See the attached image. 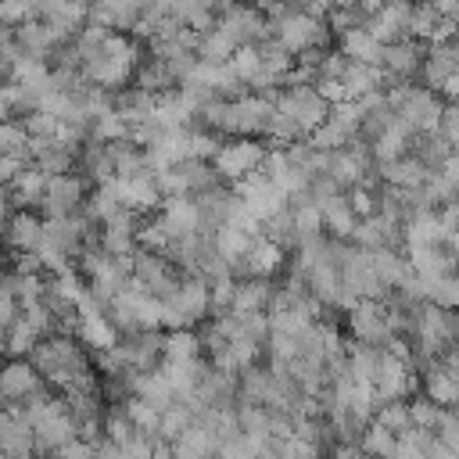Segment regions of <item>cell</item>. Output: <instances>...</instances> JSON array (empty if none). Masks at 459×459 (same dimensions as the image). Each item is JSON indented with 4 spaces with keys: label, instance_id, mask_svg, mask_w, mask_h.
Segmentation results:
<instances>
[{
    "label": "cell",
    "instance_id": "obj_27",
    "mask_svg": "<svg viewBox=\"0 0 459 459\" xmlns=\"http://www.w3.org/2000/svg\"><path fill=\"white\" fill-rule=\"evenodd\" d=\"M129 86H136V90H143V93H151V97L176 90V82H172V75H169L165 61H154V57H143V61L136 65V72H133V82H129Z\"/></svg>",
    "mask_w": 459,
    "mask_h": 459
},
{
    "label": "cell",
    "instance_id": "obj_4",
    "mask_svg": "<svg viewBox=\"0 0 459 459\" xmlns=\"http://www.w3.org/2000/svg\"><path fill=\"white\" fill-rule=\"evenodd\" d=\"M90 194V183L79 176V172H65V176H47V186H43V197H39V219H68L82 208Z\"/></svg>",
    "mask_w": 459,
    "mask_h": 459
},
{
    "label": "cell",
    "instance_id": "obj_53",
    "mask_svg": "<svg viewBox=\"0 0 459 459\" xmlns=\"http://www.w3.org/2000/svg\"><path fill=\"white\" fill-rule=\"evenodd\" d=\"M122 455H126V459H151V455H154V434L133 430L129 441L122 445Z\"/></svg>",
    "mask_w": 459,
    "mask_h": 459
},
{
    "label": "cell",
    "instance_id": "obj_5",
    "mask_svg": "<svg viewBox=\"0 0 459 459\" xmlns=\"http://www.w3.org/2000/svg\"><path fill=\"white\" fill-rule=\"evenodd\" d=\"M161 330H136L129 337H118V344L111 348L118 369L126 373H151L161 366Z\"/></svg>",
    "mask_w": 459,
    "mask_h": 459
},
{
    "label": "cell",
    "instance_id": "obj_17",
    "mask_svg": "<svg viewBox=\"0 0 459 459\" xmlns=\"http://www.w3.org/2000/svg\"><path fill=\"white\" fill-rule=\"evenodd\" d=\"M341 86H344V100H362L369 93H384V72L373 68V65L348 61L344 75H341Z\"/></svg>",
    "mask_w": 459,
    "mask_h": 459
},
{
    "label": "cell",
    "instance_id": "obj_41",
    "mask_svg": "<svg viewBox=\"0 0 459 459\" xmlns=\"http://www.w3.org/2000/svg\"><path fill=\"white\" fill-rule=\"evenodd\" d=\"M373 423H380V427H384L387 434H394V437H402L405 430H412L405 402H384V405H377V412H373Z\"/></svg>",
    "mask_w": 459,
    "mask_h": 459
},
{
    "label": "cell",
    "instance_id": "obj_15",
    "mask_svg": "<svg viewBox=\"0 0 459 459\" xmlns=\"http://www.w3.org/2000/svg\"><path fill=\"white\" fill-rule=\"evenodd\" d=\"M129 394L140 398V402H147L154 412H165L169 405H176V394H172L169 380H165L158 369H151V373H133V380H129Z\"/></svg>",
    "mask_w": 459,
    "mask_h": 459
},
{
    "label": "cell",
    "instance_id": "obj_6",
    "mask_svg": "<svg viewBox=\"0 0 459 459\" xmlns=\"http://www.w3.org/2000/svg\"><path fill=\"white\" fill-rule=\"evenodd\" d=\"M348 333L355 344H366V348H384L391 341V330L384 323V305L377 301H359L351 312H348Z\"/></svg>",
    "mask_w": 459,
    "mask_h": 459
},
{
    "label": "cell",
    "instance_id": "obj_34",
    "mask_svg": "<svg viewBox=\"0 0 459 459\" xmlns=\"http://www.w3.org/2000/svg\"><path fill=\"white\" fill-rule=\"evenodd\" d=\"M43 337L36 333V330H29V323L18 316L14 323H11V330L4 333V355L7 359H29V351L39 344Z\"/></svg>",
    "mask_w": 459,
    "mask_h": 459
},
{
    "label": "cell",
    "instance_id": "obj_7",
    "mask_svg": "<svg viewBox=\"0 0 459 459\" xmlns=\"http://www.w3.org/2000/svg\"><path fill=\"white\" fill-rule=\"evenodd\" d=\"M409 14H412V4H402V0L380 4L377 14H369L362 29H366L380 47H387V43H398V39L409 36Z\"/></svg>",
    "mask_w": 459,
    "mask_h": 459
},
{
    "label": "cell",
    "instance_id": "obj_28",
    "mask_svg": "<svg viewBox=\"0 0 459 459\" xmlns=\"http://www.w3.org/2000/svg\"><path fill=\"white\" fill-rule=\"evenodd\" d=\"M108 151V161L115 169V179H129V176H143L147 165H143V151L133 147L129 140H115V143H104Z\"/></svg>",
    "mask_w": 459,
    "mask_h": 459
},
{
    "label": "cell",
    "instance_id": "obj_42",
    "mask_svg": "<svg viewBox=\"0 0 459 459\" xmlns=\"http://www.w3.org/2000/svg\"><path fill=\"white\" fill-rule=\"evenodd\" d=\"M265 337H269V316L265 312L237 316V337L233 341H247L255 348H265Z\"/></svg>",
    "mask_w": 459,
    "mask_h": 459
},
{
    "label": "cell",
    "instance_id": "obj_32",
    "mask_svg": "<svg viewBox=\"0 0 459 459\" xmlns=\"http://www.w3.org/2000/svg\"><path fill=\"white\" fill-rule=\"evenodd\" d=\"M233 50H237V43H233L230 36H222L219 29H208V32L197 36L194 57H197V61H208V65H226V61L233 57Z\"/></svg>",
    "mask_w": 459,
    "mask_h": 459
},
{
    "label": "cell",
    "instance_id": "obj_14",
    "mask_svg": "<svg viewBox=\"0 0 459 459\" xmlns=\"http://www.w3.org/2000/svg\"><path fill=\"white\" fill-rule=\"evenodd\" d=\"M237 402L240 405H262L273 409V377L265 366H247L237 373Z\"/></svg>",
    "mask_w": 459,
    "mask_h": 459
},
{
    "label": "cell",
    "instance_id": "obj_33",
    "mask_svg": "<svg viewBox=\"0 0 459 459\" xmlns=\"http://www.w3.org/2000/svg\"><path fill=\"white\" fill-rule=\"evenodd\" d=\"M186 359H201V344L194 330H169L161 337V362H186Z\"/></svg>",
    "mask_w": 459,
    "mask_h": 459
},
{
    "label": "cell",
    "instance_id": "obj_31",
    "mask_svg": "<svg viewBox=\"0 0 459 459\" xmlns=\"http://www.w3.org/2000/svg\"><path fill=\"white\" fill-rule=\"evenodd\" d=\"M355 448L362 452V455H369V459H391L394 455V448H398V437L394 434H387L380 423H366L362 427V434H359V441H355Z\"/></svg>",
    "mask_w": 459,
    "mask_h": 459
},
{
    "label": "cell",
    "instance_id": "obj_18",
    "mask_svg": "<svg viewBox=\"0 0 459 459\" xmlns=\"http://www.w3.org/2000/svg\"><path fill=\"white\" fill-rule=\"evenodd\" d=\"M409 140H412V133L394 118L380 136H373V140H369V154H373V161H377V165L398 161V158H405V154H409Z\"/></svg>",
    "mask_w": 459,
    "mask_h": 459
},
{
    "label": "cell",
    "instance_id": "obj_2",
    "mask_svg": "<svg viewBox=\"0 0 459 459\" xmlns=\"http://www.w3.org/2000/svg\"><path fill=\"white\" fill-rule=\"evenodd\" d=\"M273 108H276L280 115H287V118L301 129L305 140L330 118V104H326L312 86H283V90L276 93Z\"/></svg>",
    "mask_w": 459,
    "mask_h": 459
},
{
    "label": "cell",
    "instance_id": "obj_26",
    "mask_svg": "<svg viewBox=\"0 0 459 459\" xmlns=\"http://www.w3.org/2000/svg\"><path fill=\"white\" fill-rule=\"evenodd\" d=\"M75 341L93 355V351H111V348L118 344V333L111 330V323H108L104 316H90V319H79Z\"/></svg>",
    "mask_w": 459,
    "mask_h": 459
},
{
    "label": "cell",
    "instance_id": "obj_13",
    "mask_svg": "<svg viewBox=\"0 0 459 459\" xmlns=\"http://www.w3.org/2000/svg\"><path fill=\"white\" fill-rule=\"evenodd\" d=\"M43 186H47V176L36 165H29V169H22L14 176V183L4 186V194H7V201H11L14 212H36V204L43 197Z\"/></svg>",
    "mask_w": 459,
    "mask_h": 459
},
{
    "label": "cell",
    "instance_id": "obj_45",
    "mask_svg": "<svg viewBox=\"0 0 459 459\" xmlns=\"http://www.w3.org/2000/svg\"><path fill=\"white\" fill-rule=\"evenodd\" d=\"M18 126L25 129V136H29V140H54V136H57V129H61V122H57L54 115H47V111H32V115L18 118Z\"/></svg>",
    "mask_w": 459,
    "mask_h": 459
},
{
    "label": "cell",
    "instance_id": "obj_10",
    "mask_svg": "<svg viewBox=\"0 0 459 459\" xmlns=\"http://www.w3.org/2000/svg\"><path fill=\"white\" fill-rule=\"evenodd\" d=\"M423 54H427V47L416 43V39H409V36L398 39V43H387V47L380 50V72L391 75V79H405V82H412V75L420 72Z\"/></svg>",
    "mask_w": 459,
    "mask_h": 459
},
{
    "label": "cell",
    "instance_id": "obj_60",
    "mask_svg": "<svg viewBox=\"0 0 459 459\" xmlns=\"http://www.w3.org/2000/svg\"><path fill=\"white\" fill-rule=\"evenodd\" d=\"M0 459H4V452H0Z\"/></svg>",
    "mask_w": 459,
    "mask_h": 459
},
{
    "label": "cell",
    "instance_id": "obj_51",
    "mask_svg": "<svg viewBox=\"0 0 459 459\" xmlns=\"http://www.w3.org/2000/svg\"><path fill=\"white\" fill-rule=\"evenodd\" d=\"M344 201H348V208L355 212V219H369V215L377 212V197H373V190H366V186L344 190Z\"/></svg>",
    "mask_w": 459,
    "mask_h": 459
},
{
    "label": "cell",
    "instance_id": "obj_30",
    "mask_svg": "<svg viewBox=\"0 0 459 459\" xmlns=\"http://www.w3.org/2000/svg\"><path fill=\"white\" fill-rule=\"evenodd\" d=\"M369 269H373V276L391 290L402 276H409V265H405V255L402 251H391V247H377V251H369Z\"/></svg>",
    "mask_w": 459,
    "mask_h": 459
},
{
    "label": "cell",
    "instance_id": "obj_22",
    "mask_svg": "<svg viewBox=\"0 0 459 459\" xmlns=\"http://www.w3.org/2000/svg\"><path fill=\"white\" fill-rule=\"evenodd\" d=\"M111 111H115V115L126 122V129H129V126L151 118V111H154V97L143 93V90H136V86H126V90H118V93L111 97Z\"/></svg>",
    "mask_w": 459,
    "mask_h": 459
},
{
    "label": "cell",
    "instance_id": "obj_49",
    "mask_svg": "<svg viewBox=\"0 0 459 459\" xmlns=\"http://www.w3.org/2000/svg\"><path fill=\"white\" fill-rule=\"evenodd\" d=\"M18 316L29 323V330H36L39 337H50L54 333V319H50V312L43 308V301H32V305H25V308H18Z\"/></svg>",
    "mask_w": 459,
    "mask_h": 459
},
{
    "label": "cell",
    "instance_id": "obj_61",
    "mask_svg": "<svg viewBox=\"0 0 459 459\" xmlns=\"http://www.w3.org/2000/svg\"><path fill=\"white\" fill-rule=\"evenodd\" d=\"M169 459H172V455H169Z\"/></svg>",
    "mask_w": 459,
    "mask_h": 459
},
{
    "label": "cell",
    "instance_id": "obj_40",
    "mask_svg": "<svg viewBox=\"0 0 459 459\" xmlns=\"http://www.w3.org/2000/svg\"><path fill=\"white\" fill-rule=\"evenodd\" d=\"M290 230H294V240L323 237V215H319V208H316V204L290 208Z\"/></svg>",
    "mask_w": 459,
    "mask_h": 459
},
{
    "label": "cell",
    "instance_id": "obj_36",
    "mask_svg": "<svg viewBox=\"0 0 459 459\" xmlns=\"http://www.w3.org/2000/svg\"><path fill=\"white\" fill-rule=\"evenodd\" d=\"M212 247H215V255H219V258L233 262V258H244V255H247L251 237H247V233H240L237 226H219V230L212 233Z\"/></svg>",
    "mask_w": 459,
    "mask_h": 459
},
{
    "label": "cell",
    "instance_id": "obj_44",
    "mask_svg": "<svg viewBox=\"0 0 459 459\" xmlns=\"http://www.w3.org/2000/svg\"><path fill=\"white\" fill-rule=\"evenodd\" d=\"M122 405V412H126V420H129V427L133 430H143V434H154L158 430V412L147 405V402H140V398H126V402H118Z\"/></svg>",
    "mask_w": 459,
    "mask_h": 459
},
{
    "label": "cell",
    "instance_id": "obj_21",
    "mask_svg": "<svg viewBox=\"0 0 459 459\" xmlns=\"http://www.w3.org/2000/svg\"><path fill=\"white\" fill-rule=\"evenodd\" d=\"M337 50H341V57H344V61L380 68V50H384V47H380L366 29H351V32L337 36Z\"/></svg>",
    "mask_w": 459,
    "mask_h": 459
},
{
    "label": "cell",
    "instance_id": "obj_24",
    "mask_svg": "<svg viewBox=\"0 0 459 459\" xmlns=\"http://www.w3.org/2000/svg\"><path fill=\"white\" fill-rule=\"evenodd\" d=\"M452 154H455V151H452L437 133H416V136L409 140V158H416L427 172H437Z\"/></svg>",
    "mask_w": 459,
    "mask_h": 459
},
{
    "label": "cell",
    "instance_id": "obj_19",
    "mask_svg": "<svg viewBox=\"0 0 459 459\" xmlns=\"http://www.w3.org/2000/svg\"><path fill=\"white\" fill-rule=\"evenodd\" d=\"M75 172H79V176H82L90 186H104V183H111V179H115V169H111V161H108L104 143L86 140V143H82V151H79Z\"/></svg>",
    "mask_w": 459,
    "mask_h": 459
},
{
    "label": "cell",
    "instance_id": "obj_35",
    "mask_svg": "<svg viewBox=\"0 0 459 459\" xmlns=\"http://www.w3.org/2000/svg\"><path fill=\"white\" fill-rule=\"evenodd\" d=\"M437 29H441V18L434 14V4H412V14H409V39H416V43H434V36H437Z\"/></svg>",
    "mask_w": 459,
    "mask_h": 459
},
{
    "label": "cell",
    "instance_id": "obj_50",
    "mask_svg": "<svg viewBox=\"0 0 459 459\" xmlns=\"http://www.w3.org/2000/svg\"><path fill=\"white\" fill-rule=\"evenodd\" d=\"M25 143H29V136L18 122H0V158L4 154H22Z\"/></svg>",
    "mask_w": 459,
    "mask_h": 459
},
{
    "label": "cell",
    "instance_id": "obj_47",
    "mask_svg": "<svg viewBox=\"0 0 459 459\" xmlns=\"http://www.w3.org/2000/svg\"><path fill=\"white\" fill-rule=\"evenodd\" d=\"M405 409H409V423H412L416 430H430L434 420H437V405H430L423 394H412V398L405 402Z\"/></svg>",
    "mask_w": 459,
    "mask_h": 459
},
{
    "label": "cell",
    "instance_id": "obj_58",
    "mask_svg": "<svg viewBox=\"0 0 459 459\" xmlns=\"http://www.w3.org/2000/svg\"><path fill=\"white\" fill-rule=\"evenodd\" d=\"M54 455H61V459H93V445H86V441H68L61 452H54Z\"/></svg>",
    "mask_w": 459,
    "mask_h": 459
},
{
    "label": "cell",
    "instance_id": "obj_59",
    "mask_svg": "<svg viewBox=\"0 0 459 459\" xmlns=\"http://www.w3.org/2000/svg\"><path fill=\"white\" fill-rule=\"evenodd\" d=\"M4 405H7V402H4V398H0V409H4Z\"/></svg>",
    "mask_w": 459,
    "mask_h": 459
},
{
    "label": "cell",
    "instance_id": "obj_16",
    "mask_svg": "<svg viewBox=\"0 0 459 459\" xmlns=\"http://www.w3.org/2000/svg\"><path fill=\"white\" fill-rule=\"evenodd\" d=\"M427 169L416 161V158H398V161H387V165H377V179L384 186H394V190H420L427 183Z\"/></svg>",
    "mask_w": 459,
    "mask_h": 459
},
{
    "label": "cell",
    "instance_id": "obj_9",
    "mask_svg": "<svg viewBox=\"0 0 459 459\" xmlns=\"http://www.w3.org/2000/svg\"><path fill=\"white\" fill-rule=\"evenodd\" d=\"M111 186H115V194H118V204L126 208V212H133V215H154L158 208H161V197H158V190H154V179H151V172H143V176H129V179H111Z\"/></svg>",
    "mask_w": 459,
    "mask_h": 459
},
{
    "label": "cell",
    "instance_id": "obj_37",
    "mask_svg": "<svg viewBox=\"0 0 459 459\" xmlns=\"http://www.w3.org/2000/svg\"><path fill=\"white\" fill-rule=\"evenodd\" d=\"M190 423H194L190 409L176 402V405H169L165 412H158V430H154V437H158V441H165V445H172V441H176Z\"/></svg>",
    "mask_w": 459,
    "mask_h": 459
},
{
    "label": "cell",
    "instance_id": "obj_57",
    "mask_svg": "<svg viewBox=\"0 0 459 459\" xmlns=\"http://www.w3.org/2000/svg\"><path fill=\"white\" fill-rule=\"evenodd\" d=\"M0 122H18L14 118V86L0 82Z\"/></svg>",
    "mask_w": 459,
    "mask_h": 459
},
{
    "label": "cell",
    "instance_id": "obj_23",
    "mask_svg": "<svg viewBox=\"0 0 459 459\" xmlns=\"http://www.w3.org/2000/svg\"><path fill=\"white\" fill-rule=\"evenodd\" d=\"M269 294H273V280H258V276H251V280H240V283L233 287V305H230V312H233V316L265 312V305H269Z\"/></svg>",
    "mask_w": 459,
    "mask_h": 459
},
{
    "label": "cell",
    "instance_id": "obj_46",
    "mask_svg": "<svg viewBox=\"0 0 459 459\" xmlns=\"http://www.w3.org/2000/svg\"><path fill=\"white\" fill-rule=\"evenodd\" d=\"M430 434H434L445 448L459 452V420H455V409H437V420H434Z\"/></svg>",
    "mask_w": 459,
    "mask_h": 459
},
{
    "label": "cell",
    "instance_id": "obj_20",
    "mask_svg": "<svg viewBox=\"0 0 459 459\" xmlns=\"http://www.w3.org/2000/svg\"><path fill=\"white\" fill-rule=\"evenodd\" d=\"M244 262H247V273H251V276L273 280V276L287 265V255H283L276 244H269L265 237H255L251 247H247V255H244Z\"/></svg>",
    "mask_w": 459,
    "mask_h": 459
},
{
    "label": "cell",
    "instance_id": "obj_12",
    "mask_svg": "<svg viewBox=\"0 0 459 459\" xmlns=\"http://www.w3.org/2000/svg\"><path fill=\"white\" fill-rule=\"evenodd\" d=\"M140 18V4H126V0H108V4H93L86 7V22L100 25L104 32H122L129 36L133 22Z\"/></svg>",
    "mask_w": 459,
    "mask_h": 459
},
{
    "label": "cell",
    "instance_id": "obj_8",
    "mask_svg": "<svg viewBox=\"0 0 459 459\" xmlns=\"http://www.w3.org/2000/svg\"><path fill=\"white\" fill-rule=\"evenodd\" d=\"M39 244H43V219L36 212H14L0 226V247H7L14 255H29Z\"/></svg>",
    "mask_w": 459,
    "mask_h": 459
},
{
    "label": "cell",
    "instance_id": "obj_3",
    "mask_svg": "<svg viewBox=\"0 0 459 459\" xmlns=\"http://www.w3.org/2000/svg\"><path fill=\"white\" fill-rule=\"evenodd\" d=\"M265 143L262 140H251V136H237V140H222L219 143V151H215V158L208 161L212 169H215V176L226 183H237V179H244L247 172H255L262 161H265Z\"/></svg>",
    "mask_w": 459,
    "mask_h": 459
},
{
    "label": "cell",
    "instance_id": "obj_11",
    "mask_svg": "<svg viewBox=\"0 0 459 459\" xmlns=\"http://www.w3.org/2000/svg\"><path fill=\"white\" fill-rule=\"evenodd\" d=\"M43 380L29 366V359H4L0 362V398L7 405H22Z\"/></svg>",
    "mask_w": 459,
    "mask_h": 459
},
{
    "label": "cell",
    "instance_id": "obj_39",
    "mask_svg": "<svg viewBox=\"0 0 459 459\" xmlns=\"http://www.w3.org/2000/svg\"><path fill=\"white\" fill-rule=\"evenodd\" d=\"M86 140H93V143H115V140H126V122H122L115 111H104V115H97V118L86 126Z\"/></svg>",
    "mask_w": 459,
    "mask_h": 459
},
{
    "label": "cell",
    "instance_id": "obj_38",
    "mask_svg": "<svg viewBox=\"0 0 459 459\" xmlns=\"http://www.w3.org/2000/svg\"><path fill=\"white\" fill-rule=\"evenodd\" d=\"M129 434H133V427H129L122 405H104V412H100V437L122 448L129 441Z\"/></svg>",
    "mask_w": 459,
    "mask_h": 459
},
{
    "label": "cell",
    "instance_id": "obj_56",
    "mask_svg": "<svg viewBox=\"0 0 459 459\" xmlns=\"http://www.w3.org/2000/svg\"><path fill=\"white\" fill-rule=\"evenodd\" d=\"M11 273H14V276H43V265H39L36 251H29V255H14Z\"/></svg>",
    "mask_w": 459,
    "mask_h": 459
},
{
    "label": "cell",
    "instance_id": "obj_43",
    "mask_svg": "<svg viewBox=\"0 0 459 459\" xmlns=\"http://www.w3.org/2000/svg\"><path fill=\"white\" fill-rule=\"evenodd\" d=\"M423 298H427V305H434V308L455 312V301H459V283H455V276H441V280L427 283V287H423Z\"/></svg>",
    "mask_w": 459,
    "mask_h": 459
},
{
    "label": "cell",
    "instance_id": "obj_25",
    "mask_svg": "<svg viewBox=\"0 0 459 459\" xmlns=\"http://www.w3.org/2000/svg\"><path fill=\"white\" fill-rule=\"evenodd\" d=\"M319 215H323V230H330V233H333L330 240H348V237H351V230L359 226V219H355V212L348 208L344 194H337V197L323 201V204H319Z\"/></svg>",
    "mask_w": 459,
    "mask_h": 459
},
{
    "label": "cell",
    "instance_id": "obj_54",
    "mask_svg": "<svg viewBox=\"0 0 459 459\" xmlns=\"http://www.w3.org/2000/svg\"><path fill=\"white\" fill-rule=\"evenodd\" d=\"M344 57H341V50L337 47H330L326 54H323V61H319V72H316V79H341L344 75Z\"/></svg>",
    "mask_w": 459,
    "mask_h": 459
},
{
    "label": "cell",
    "instance_id": "obj_1",
    "mask_svg": "<svg viewBox=\"0 0 459 459\" xmlns=\"http://www.w3.org/2000/svg\"><path fill=\"white\" fill-rule=\"evenodd\" d=\"M29 366L36 369V377H39L54 394L65 391L79 373L93 369V366H90V351H86L75 337H61V333L43 337V341L29 351Z\"/></svg>",
    "mask_w": 459,
    "mask_h": 459
},
{
    "label": "cell",
    "instance_id": "obj_55",
    "mask_svg": "<svg viewBox=\"0 0 459 459\" xmlns=\"http://www.w3.org/2000/svg\"><path fill=\"white\" fill-rule=\"evenodd\" d=\"M312 90H316L330 108L344 100V86H341V79H316V86H312Z\"/></svg>",
    "mask_w": 459,
    "mask_h": 459
},
{
    "label": "cell",
    "instance_id": "obj_29",
    "mask_svg": "<svg viewBox=\"0 0 459 459\" xmlns=\"http://www.w3.org/2000/svg\"><path fill=\"white\" fill-rule=\"evenodd\" d=\"M323 176H330V179L341 186V194L351 190V186H359V183L366 179L362 165H359L348 151H330V154H326V169H323Z\"/></svg>",
    "mask_w": 459,
    "mask_h": 459
},
{
    "label": "cell",
    "instance_id": "obj_48",
    "mask_svg": "<svg viewBox=\"0 0 459 459\" xmlns=\"http://www.w3.org/2000/svg\"><path fill=\"white\" fill-rule=\"evenodd\" d=\"M434 133H437V136L455 151V143H459V108H455V104H445V108H441Z\"/></svg>",
    "mask_w": 459,
    "mask_h": 459
},
{
    "label": "cell",
    "instance_id": "obj_52",
    "mask_svg": "<svg viewBox=\"0 0 459 459\" xmlns=\"http://www.w3.org/2000/svg\"><path fill=\"white\" fill-rule=\"evenodd\" d=\"M258 459H298L294 437H262L258 441Z\"/></svg>",
    "mask_w": 459,
    "mask_h": 459
}]
</instances>
